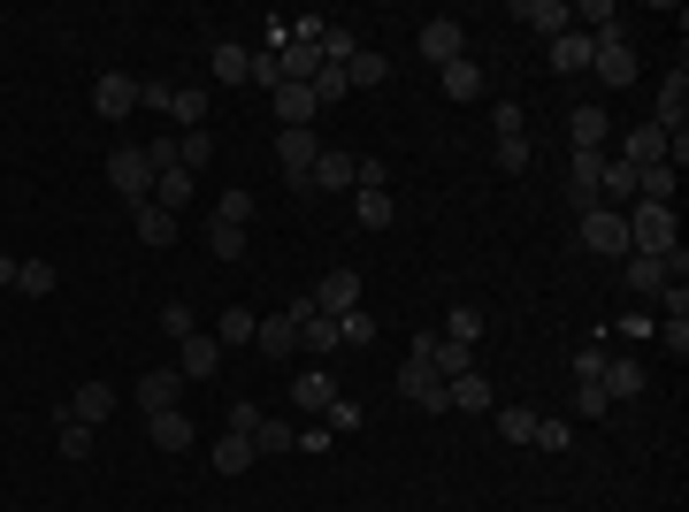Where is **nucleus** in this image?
Here are the masks:
<instances>
[{"mask_svg":"<svg viewBox=\"0 0 689 512\" xmlns=\"http://www.w3.org/2000/svg\"><path fill=\"white\" fill-rule=\"evenodd\" d=\"M620 222H628V253H643V260L682 253V222H675V207H643V199H636Z\"/></svg>","mask_w":689,"mask_h":512,"instance_id":"f257e3e1","label":"nucleus"},{"mask_svg":"<svg viewBox=\"0 0 689 512\" xmlns=\"http://www.w3.org/2000/svg\"><path fill=\"white\" fill-rule=\"evenodd\" d=\"M575 245L582 253H606V260H628V222H620L613 207H582L575 214Z\"/></svg>","mask_w":689,"mask_h":512,"instance_id":"f03ea898","label":"nucleus"},{"mask_svg":"<svg viewBox=\"0 0 689 512\" xmlns=\"http://www.w3.org/2000/svg\"><path fill=\"white\" fill-rule=\"evenodd\" d=\"M108 184L123 192V207H146V199H153V161H146V145H116V153H108Z\"/></svg>","mask_w":689,"mask_h":512,"instance_id":"7ed1b4c3","label":"nucleus"},{"mask_svg":"<svg viewBox=\"0 0 689 512\" xmlns=\"http://www.w3.org/2000/svg\"><path fill=\"white\" fill-rule=\"evenodd\" d=\"M620 275H628V291H636V299H659L667 283H682V275H689V253H667V260L628 253V260H620Z\"/></svg>","mask_w":689,"mask_h":512,"instance_id":"20e7f679","label":"nucleus"},{"mask_svg":"<svg viewBox=\"0 0 689 512\" xmlns=\"http://www.w3.org/2000/svg\"><path fill=\"white\" fill-rule=\"evenodd\" d=\"M283 314L299 329V352H307V360H330V352H338V321L322 314L314 299H299V307H283Z\"/></svg>","mask_w":689,"mask_h":512,"instance_id":"39448f33","label":"nucleus"},{"mask_svg":"<svg viewBox=\"0 0 689 512\" xmlns=\"http://www.w3.org/2000/svg\"><path fill=\"white\" fill-rule=\"evenodd\" d=\"M460 54H468V23L460 16H429L421 23V62L445 69V62H460Z\"/></svg>","mask_w":689,"mask_h":512,"instance_id":"423d86ee","label":"nucleus"},{"mask_svg":"<svg viewBox=\"0 0 689 512\" xmlns=\"http://www.w3.org/2000/svg\"><path fill=\"white\" fill-rule=\"evenodd\" d=\"M399 398L429 405V413H445V405H452V383H445L429 360H413V352H407V368H399Z\"/></svg>","mask_w":689,"mask_h":512,"instance_id":"0eeeda50","label":"nucleus"},{"mask_svg":"<svg viewBox=\"0 0 689 512\" xmlns=\"http://www.w3.org/2000/svg\"><path fill=\"white\" fill-rule=\"evenodd\" d=\"M314 153H322V145H314V130H276V161H283V184H299V192H307V184H314Z\"/></svg>","mask_w":689,"mask_h":512,"instance_id":"6e6552de","label":"nucleus"},{"mask_svg":"<svg viewBox=\"0 0 689 512\" xmlns=\"http://www.w3.org/2000/svg\"><path fill=\"white\" fill-rule=\"evenodd\" d=\"M613 161H628V169H651V161H667V169H675V138H667L659 123H636L628 138H620Z\"/></svg>","mask_w":689,"mask_h":512,"instance_id":"1a4fd4ad","label":"nucleus"},{"mask_svg":"<svg viewBox=\"0 0 689 512\" xmlns=\"http://www.w3.org/2000/svg\"><path fill=\"white\" fill-rule=\"evenodd\" d=\"M590 69L620 92V84H636V47H628L620 31H613V39H590Z\"/></svg>","mask_w":689,"mask_h":512,"instance_id":"9d476101","label":"nucleus"},{"mask_svg":"<svg viewBox=\"0 0 689 512\" xmlns=\"http://www.w3.org/2000/svg\"><path fill=\"white\" fill-rule=\"evenodd\" d=\"M276 123L283 130H314V116H322V100H314V84H276Z\"/></svg>","mask_w":689,"mask_h":512,"instance_id":"9b49d317","label":"nucleus"},{"mask_svg":"<svg viewBox=\"0 0 689 512\" xmlns=\"http://www.w3.org/2000/svg\"><path fill=\"white\" fill-rule=\"evenodd\" d=\"M92 108H100L108 123H123V116L138 108V77H123V69H108V77L92 84Z\"/></svg>","mask_w":689,"mask_h":512,"instance_id":"f8f14e48","label":"nucleus"},{"mask_svg":"<svg viewBox=\"0 0 689 512\" xmlns=\"http://www.w3.org/2000/svg\"><path fill=\"white\" fill-rule=\"evenodd\" d=\"M598 177H606V153H575V161H567V207H575V214L598 207Z\"/></svg>","mask_w":689,"mask_h":512,"instance_id":"ddd939ff","label":"nucleus"},{"mask_svg":"<svg viewBox=\"0 0 689 512\" xmlns=\"http://www.w3.org/2000/svg\"><path fill=\"white\" fill-rule=\"evenodd\" d=\"M138 413H169V405H177V398H184V375H177V368H153V375H138Z\"/></svg>","mask_w":689,"mask_h":512,"instance_id":"4468645a","label":"nucleus"},{"mask_svg":"<svg viewBox=\"0 0 689 512\" xmlns=\"http://www.w3.org/2000/svg\"><path fill=\"white\" fill-rule=\"evenodd\" d=\"M62 413H69V421H84V429H100V421L116 413V390H108V383H77Z\"/></svg>","mask_w":689,"mask_h":512,"instance_id":"2eb2a0df","label":"nucleus"},{"mask_svg":"<svg viewBox=\"0 0 689 512\" xmlns=\"http://www.w3.org/2000/svg\"><path fill=\"white\" fill-rule=\"evenodd\" d=\"M445 383H460V375H476V344H452V337H429V352H421Z\"/></svg>","mask_w":689,"mask_h":512,"instance_id":"dca6fc26","label":"nucleus"},{"mask_svg":"<svg viewBox=\"0 0 689 512\" xmlns=\"http://www.w3.org/2000/svg\"><path fill=\"white\" fill-rule=\"evenodd\" d=\"M314 307H322L330 321L352 314V307H360V275H352V268H330V275H322V291H314Z\"/></svg>","mask_w":689,"mask_h":512,"instance_id":"f3484780","label":"nucleus"},{"mask_svg":"<svg viewBox=\"0 0 689 512\" xmlns=\"http://www.w3.org/2000/svg\"><path fill=\"white\" fill-rule=\"evenodd\" d=\"M651 123L667 130V138H675V130H689V77H682V69L659 84V116H651Z\"/></svg>","mask_w":689,"mask_h":512,"instance_id":"a211bd4d","label":"nucleus"},{"mask_svg":"<svg viewBox=\"0 0 689 512\" xmlns=\"http://www.w3.org/2000/svg\"><path fill=\"white\" fill-rule=\"evenodd\" d=\"M146 436L161 451H192V413L184 405H169V413H146Z\"/></svg>","mask_w":689,"mask_h":512,"instance_id":"6ab92c4d","label":"nucleus"},{"mask_svg":"<svg viewBox=\"0 0 689 512\" xmlns=\"http://www.w3.org/2000/svg\"><path fill=\"white\" fill-rule=\"evenodd\" d=\"M513 16H521V23H537L545 39L575 31V8H567V0H513Z\"/></svg>","mask_w":689,"mask_h":512,"instance_id":"aec40b11","label":"nucleus"},{"mask_svg":"<svg viewBox=\"0 0 689 512\" xmlns=\"http://www.w3.org/2000/svg\"><path fill=\"white\" fill-rule=\"evenodd\" d=\"M177 344H184V368H177V375H192V383H207V375L222 368V344H214L207 329H192V337H177Z\"/></svg>","mask_w":689,"mask_h":512,"instance_id":"412c9836","label":"nucleus"},{"mask_svg":"<svg viewBox=\"0 0 689 512\" xmlns=\"http://www.w3.org/2000/svg\"><path fill=\"white\" fill-rule=\"evenodd\" d=\"M253 329H261V314H253V307H230V314L214 321V329H207V337H214V344H222V352H246V344H253Z\"/></svg>","mask_w":689,"mask_h":512,"instance_id":"4be33fe9","label":"nucleus"},{"mask_svg":"<svg viewBox=\"0 0 689 512\" xmlns=\"http://www.w3.org/2000/svg\"><path fill=\"white\" fill-rule=\"evenodd\" d=\"M606 108H575V116H567V138H575V153H606Z\"/></svg>","mask_w":689,"mask_h":512,"instance_id":"5701e85b","label":"nucleus"},{"mask_svg":"<svg viewBox=\"0 0 689 512\" xmlns=\"http://www.w3.org/2000/svg\"><path fill=\"white\" fill-rule=\"evenodd\" d=\"M437 84H445V100H482V69H476V54L445 62V69H437Z\"/></svg>","mask_w":689,"mask_h":512,"instance_id":"b1692460","label":"nucleus"},{"mask_svg":"<svg viewBox=\"0 0 689 512\" xmlns=\"http://www.w3.org/2000/svg\"><path fill=\"white\" fill-rule=\"evenodd\" d=\"M253 344H261L269 360H291V352H299V329H291V314H261V329H253Z\"/></svg>","mask_w":689,"mask_h":512,"instance_id":"393cba45","label":"nucleus"},{"mask_svg":"<svg viewBox=\"0 0 689 512\" xmlns=\"http://www.w3.org/2000/svg\"><path fill=\"white\" fill-rule=\"evenodd\" d=\"M598 390H606V398H643V368H636V360H628V352H606V375H598Z\"/></svg>","mask_w":689,"mask_h":512,"instance_id":"a878e982","label":"nucleus"},{"mask_svg":"<svg viewBox=\"0 0 689 512\" xmlns=\"http://www.w3.org/2000/svg\"><path fill=\"white\" fill-rule=\"evenodd\" d=\"M551 69H559V77H582V69H590V31H559V39H551Z\"/></svg>","mask_w":689,"mask_h":512,"instance_id":"bb28decb","label":"nucleus"},{"mask_svg":"<svg viewBox=\"0 0 689 512\" xmlns=\"http://www.w3.org/2000/svg\"><path fill=\"white\" fill-rule=\"evenodd\" d=\"M314 192H352V153H338V145L314 153Z\"/></svg>","mask_w":689,"mask_h":512,"instance_id":"cd10ccee","label":"nucleus"},{"mask_svg":"<svg viewBox=\"0 0 689 512\" xmlns=\"http://www.w3.org/2000/svg\"><path fill=\"white\" fill-rule=\"evenodd\" d=\"M192 192H200V177H192V169H161V177H153V207H169V214H177V207H192Z\"/></svg>","mask_w":689,"mask_h":512,"instance_id":"c85d7f7f","label":"nucleus"},{"mask_svg":"<svg viewBox=\"0 0 689 512\" xmlns=\"http://www.w3.org/2000/svg\"><path fill=\"white\" fill-rule=\"evenodd\" d=\"M344 84H352V92H376V84H391V62H383L376 47H360V54L344 62Z\"/></svg>","mask_w":689,"mask_h":512,"instance_id":"c756f323","label":"nucleus"},{"mask_svg":"<svg viewBox=\"0 0 689 512\" xmlns=\"http://www.w3.org/2000/svg\"><path fill=\"white\" fill-rule=\"evenodd\" d=\"M169 145H177V169H192V177L222 153V145H214V130H184V138H169Z\"/></svg>","mask_w":689,"mask_h":512,"instance_id":"7c9ffc66","label":"nucleus"},{"mask_svg":"<svg viewBox=\"0 0 689 512\" xmlns=\"http://www.w3.org/2000/svg\"><path fill=\"white\" fill-rule=\"evenodd\" d=\"M391 214H399L391 192H352V222H360V230H391Z\"/></svg>","mask_w":689,"mask_h":512,"instance_id":"2f4dec72","label":"nucleus"},{"mask_svg":"<svg viewBox=\"0 0 689 512\" xmlns=\"http://www.w3.org/2000/svg\"><path fill=\"white\" fill-rule=\"evenodd\" d=\"M138 245H177V214L146 199V207H138Z\"/></svg>","mask_w":689,"mask_h":512,"instance_id":"473e14b6","label":"nucleus"},{"mask_svg":"<svg viewBox=\"0 0 689 512\" xmlns=\"http://www.w3.org/2000/svg\"><path fill=\"white\" fill-rule=\"evenodd\" d=\"M207 69H214V84H246V69H253V47H214V54H207Z\"/></svg>","mask_w":689,"mask_h":512,"instance_id":"72a5a7b5","label":"nucleus"},{"mask_svg":"<svg viewBox=\"0 0 689 512\" xmlns=\"http://www.w3.org/2000/svg\"><path fill=\"white\" fill-rule=\"evenodd\" d=\"M291 398H299V405H307V413H330V398H338V383H330V375H322V368H307V375H299V383H291Z\"/></svg>","mask_w":689,"mask_h":512,"instance_id":"f704fd0d","label":"nucleus"},{"mask_svg":"<svg viewBox=\"0 0 689 512\" xmlns=\"http://www.w3.org/2000/svg\"><path fill=\"white\" fill-rule=\"evenodd\" d=\"M16 291L23 299H54V260H16Z\"/></svg>","mask_w":689,"mask_h":512,"instance_id":"c9c22d12","label":"nucleus"},{"mask_svg":"<svg viewBox=\"0 0 689 512\" xmlns=\"http://www.w3.org/2000/svg\"><path fill=\"white\" fill-rule=\"evenodd\" d=\"M169 116H177L184 130H207V92L200 84H177V92H169Z\"/></svg>","mask_w":689,"mask_h":512,"instance_id":"e433bc0d","label":"nucleus"},{"mask_svg":"<svg viewBox=\"0 0 689 512\" xmlns=\"http://www.w3.org/2000/svg\"><path fill=\"white\" fill-rule=\"evenodd\" d=\"M253 459H261V451H253V436H222V444H214V474H246Z\"/></svg>","mask_w":689,"mask_h":512,"instance_id":"4c0bfd02","label":"nucleus"},{"mask_svg":"<svg viewBox=\"0 0 689 512\" xmlns=\"http://www.w3.org/2000/svg\"><path fill=\"white\" fill-rule=\"evenodd\" d=\"M338 344H352V352H368V344H376V314H368V307H352V314H338Z\"/></svg>","mask_w":689,"mask_h":512,"instance_id":"58836bf2","label":"nucleus"},{"mask_svg":"<svg viewBox=\"0 0 689 512\" xmlns=\"http://www.w3.org/2000/svg\"><path fill=\"white\" fill-rule=\"evenodd\" d=\"M452 405H460V413H490V375H460V383H452Z\"/></svg>","mask_w":689,"mask_h":512,"instance_id":"ea45409f","label":"nucleus"},{"mask_svg":"<svg viewBox=\"0 0 689 512\" xmlns=\"http://www.w3.org/2000/svg\"><path fill=\"white\" fill-rule=\"evenodd\" d=\"M214 222H222V230H246V222H253V192H246V184L222 192V199H214Z\"/></svg>","mask_w":689,"mask_h":512,"instance_id":"a19ab883","label":"nucleus"},{"mask_svg":"<svg viewBox=\"0 0 689 512\" xmlns=\"http://www.w3.org/2000/svg\"><path fill=\"white\" fill-rule=\"evenodd\" d=\"M437 337H452V344H482V314H476V307H452Z\"/></svg>","mask_w":689,"mask_h":512,"instance_id":"79ce46f5","label":"nucleus"},{"mask_svg":"<svg viewBox=\"0 0 689 512\" xmlns=\"http://www.w3.org/2000/svg\"><path fill=\"white\" fill-rule=\"evenodd\" d=\"M360 421H368V413H360V405H352V398H330V413H322V429H330V436H352V429H360Z\"/></svg>","mask_w":689,"mask_h":512,"instance_id":"37998d69","label":"nucleus"},{"mask_svg":"<svg viewBox=\"0 0 689 512\" xmlns=\"http://www.w3.org/2000/svg\"><path fill=\"white\" fill-rule=\"evenodd\" d=\"M498 436H506V444H529V436H537V413H529V405H506V413H498Z\"/></svg>","mask_w":689,"mask_h":512,"instance_id":"c03bdc74","label":"nucleus"},{"mask_svg":"<svg viewBox=\"0 0 689 512\" xmlns=\"http://www.w3.org/2000/svg\"><path fill=\"white\" fill-rule=\"evenodd\" d=\"M253 451H299V429L291 421H261L253 429Z\"/></svg>","mask_w":689,"mask_h":512,"instance_id":"a18cd8bd","label":"nucleus"},{"mask_svg":"<svg viewBox=\"0 0 689 512\" xmlns=\"http://www.w3.org/2000/svg\"><path fill=\"white\" fill-rule=\"evenodd\" d=\"M490 130H498V138H529V116H521V100H498V108H490Z\"/></svg>","mask_w":689,"mask_h":512,"instance_id":"49530a36","label":"nucleus"},{"mask_svg":"<svg viewBox=\"0 0 689 512\" xmlns=\"http://www.w3.org/2000/svg\"><path fill=\"white\" fill-rule=\"evenodd\" d=\"M606 375V344L590 337V344H575V383H598Z\"/></svg>","mask_w":689,"mask_h":512,"instance_id":"de8ad7c7","label":"nucleus"},{"mask_svg":"<svg viewBox=\"0 0 689 512\" xmlns=\"http://www.w3.org/2000/svg\"><path fill=\"white\" fill-rule=\"evenodd\" d=\"M344 92H352V84H344V69H330V62L314 69V100H322V108H338Z\"/></svg>","mask_w":689,"mask_h":512,"instance_id":"09e8293b","label":"nucleus"},{"mask_svg":"<svg viewBox=\"0 0 689 512\" xmlns=\"http://www.w3.org/2000/svg\"><path fill=\"white\" fill-rule=\"evenodd\" d=\"M567 436H575L567 421H551V413H537V436H529V444H537V451H567Z\"/></svg>","mask_w":689,"mask_h":512,"instance_id":"8fccbe9b","label":"nucleus"},{"mask_svg":"<svg viewBox=\"0 0 689 512\" xmlns=\"http://www.w3.org/2000/svg\"><path fill=\"white\" fill-rule=\"evenodd\" d=\"M62 459H92V429L69 421V413H62Z\"/></svg>","mask_w":689,"mask_h":512,"instance_id":"3c124183","label":"nucleus"},{"mask_svg":"<svg viewBox=\"0 0 689 512\" xmlns=\"http://www.w3.org/2000/svg\"><path fill=\"white\" fill-rule=\"evenodd\" d=\"M207 253H214V260H238V253H246V230H222V222H214V230H207Z\"/></svg>","mask_w":689,"mask_h":512,"instance_id":"603ef678","label":"nucleus"},{"mask_svg":"<svg viewBox=\"0 0 689 512\" xmlns=\"http://www.w3.org/2000/svg\"><path fill=\"white\" fill-rule=\"evenodd\" d=\"M498 169L521 177V169H529V138H498Z\"/></svg>","mask_w":689,"mask_h":512,"instance_id":"864d4df0","label":"nucleus"},{"mask_svg":"<svg viewBox=\"0 0 689 512\" xmlns=\"http://www.w3.org/2000/svg\"><path fill=\"white\" fill-rule=\"evenodd\" d=\"M261 421H269V413H261V405H253V398H238V405H230V436H253V429H261Z\"/></svg>","mask_w":689,"mask_h":512,"instance_id":"5fc2aeb1","label":"nucleus"},{"mask_svg":"<svg viewBox=\"0 0 689 512\" xmlns=\"http://www.w3.org/2000/svg\"><path fill=\"white\" fill-rule=\"evenodd\" d=\"M246 84H261V92H276V84H283V69H276V54H261V47H253V69H246Z\"/></svg>","mask_w":689,"mask_h":512,"instance_id":"6e6d98bb","label":"nucleus"},{"mask_svg":"<svg viewBox=\"0 0 689 512\" xmlns=\"http://www.w3.org/2000/svg\"><path fill=\"white\" fill-rule=\"evenodd\" d=\"M606 405H613V398H606V390H598V383H575V413H582V421H598Z\"/></svg>","mask_w":689,"mask_h":512,"instance_id":"4d7b16f0","label":"nucleus"},{"mask_svg":"<svg viewBox=\"0 0 689 512\" xmlns=\"http://www.w3.org/2000/svg\"><path fill=\"white\" fill-rule=\"evenodd\" d=\"M161 329H169V337H192V329H200V321H192V307H184V299H177V307H161Z\"/></svg>","mask_w":689,"mask_h":512,"instance_id":"13d9d810","label":"nucleus"},{"mask_svg":"<svg viewBox=\"0 0 689 512\" xmlns=\"http://www.w3.org/2000/svg\"><path fill=\"white\" fill-rule=\"evenodd\" d=\"M659 344H667L675 360H689V321H659Z\"/></svg>","mask_w":689,"mask_h":512,"instance_id":"bf43d9fd","label":"nucleus"},{"mask_svg":"<svg viewBox=\"0 0 689 512\" xmlns=\"http://www.w3.org/2000/svg\"><path fill=\"white\" fill-rule=\"evenodd\" d=\"M613 329H620V337H659V321H643V314H620ZM613 329H606V337H613Z\"/></svg>","mask_w":689,"mask_h":512,"instance_id":"052dcab7","label":"nucleus"},{"mask_svg":"<svg viewBox=\"0 0 689 512\" xmlns=\"http://www.w3.org/2000/svg\"><path fill=\"white\" fill-rule=\"evenodd\" d=\"M8 283H16V260H8V253H0V291H8Z\"/></svg>","mask_w":689,"mask_h":512,"instance_id":"680f3d73","label":"nucleus"}]
</instances>
